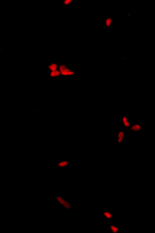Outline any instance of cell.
<instances>
[{
  "mask_svg": "<svg viewBox=\"0 0 155 233\" xmlns=\"http://www.w3.org/2000/svg\"><path fill=\"white\" fill-rule=\"evenodd\" d=\"M56 200L58 202L59 204L61 205L62 207L65 209V210L71 211L72 210L71 203L69 202L64 197L57 196L56 198Z\"/></svg>",
  "mask_w": 155,
  "mask_h": 233,
  "instance_id": "obj_1",
  "label": "cell"
},
{
  "mask_svg": "<svg viewBox=\"0 0 155 233\" xmlns=\"http://www.w3.org/2000/svg\"><path fill=\"white\" fill-rule=\"evenodd\" d=\"M109 229L112 233H118L120 232V228L115 224H109Z\"/></svg>",
  "mask_w": 155,
  "mask_h": 233,
  "instance_id": "obj_2",
  "label": "cell"
},
{
  "mask_svg": "<svg viewBox=\"0 0 155 233\" xmlns=\"http://www.w3.org/2000/svg\"><path fill=\"white\" fill-rule=\"evenodd\" d=\"M102 217L107 221H112V215L111 211L102 212Z\"/></svg>",
  "mask_w": 155,
  "mask_h": 233,
  "instance_id": "obj_3",
  "label": "cell"
},
{
  "mask_svg": "<svg viewBox=\"0 0 155 233\" xmlns=\"http://www.w3.org/2000/svg\"><path fill=\"white\" fill-rule=\"evenodd\" d=\"M121 122L122 124L125 127L128 128L130 127V123L129 119L127 116H124L122 117Z\"/></svg>",
  "mask_w": 155,
  "mask_h": 233,
  "instance_id": "obj_4",
  "label": "cell"
},
{
  "mask_svg": "<svg viewBox=\"0 0 155 233\" xmlns=\"http://www.w3.org/2000/svg\"><path fill=\"white\" fill-rule=\"evenodd\" d=\"M69 163L68 161L66 159L58 162L57 165L59 168H66L68 167L69 165Z\"/></svg>",
  "mask_w": 155,
  "mask_h": 233,
  "instance_id": "obj_5",
  "label": "cell"
},
{
  "mask_svg": "<svg viewBox=\"0 0 155 233\" xmlns=\"http://www.w3.org/2000/svg\"><path fill=\"white\" fill-rule=\"evenodd\" d=\"M59 66L57 63H52L48 66V68L51 72L54 71L58 69Z\"/></svg>",
  "mask_w": 155,
  "mask_h": 233,
  "instance_id": "obj_6",
  "label": "cell"
},
{
  "mask_svg": "<svg viewBox=\"0 0 155 233\" xmlns=\"http://www.w3.org/2000/svg\"><path fill=\"white\" fill-rule=\"evenodd\" d=\"M75 72L70 69V68H67L63 72L61 73V75L65 76H73L75 74Z\"/></svg>",
  "mask_w": 155,
  "mask_h": 233,
  "instance_id": "obj_7",
  "label": "cell"
},
{
  "mask_svg": "<svg viewBox=\"0 0 155 233\" xmlns=\"http://www.w3.org/2000/svg\"><path fill=\"white\" fill-rule=\"evenodd\" d=\"M124 132L123 131H119L118 132V142L119 143H122L124 139Z\"/></svg>",
  "mask_w": 155,
  "mask_h": 233,
  "instance_id": "obj_8",
  "label": "cell"
},
{
  "mask_svg": "<svg viewBox=\"0 0 155 233\" xmlns=\"http://www.w3.org/2000/svg\"><path fill=\"white\" fill-rule=\"evenodd\" d=\"M131 130L134 131H138L141 130L142 127L140 125L135 124L132 125L130 128Z\"/></svg>",
  "mask_w": 155,
  "mask_h": 233,
  "instance_id": "obj_9",
  "label": "cell"
},
{
  "mask_svg": "<svg viewBox=\"0 0 155 233\" xmlns=\"http://www.w3.org/2000/svg\"><path fill=\"white\" fill-rule=\"evenodd\" d=\"M61 75V72L58 70H56V71L50 72V76L52 77H58V76H60Z\"/></svg>",
  "mask_w": 155,
  "mask_h": 233,
  "instance_id": "obj_10",
  "label": "cell"
},
{
  "mask_svg": "<svg viewBox=\"0 0 155 233\" xmlns=\"http://www.w3.org/2000/svg\"><path fill=\"white\" fill-rule=\"evenodd\" d=\"M112 19L111 18H107L106 20V26L108 27H109L112 24Z\"/></svg>",
  "mask_w": 155,
  "mask_h": 233,
  "instance_id": "obj_11",
  "label": "cell"
},
{
  "mask_svg": "<svg viewBox=\"0 0 155 233\" xmlns=\"http://www.w3.org/2000/svg\"><path fill=\"white\" fill-rule=\"evenodd\" d=\"M72 2L71 0H65L63 1V4L65 6H68L71 4Z\"/></svg>",
  "mask_w": 155,
  "mask_h": 233,
  "instance_id": "obj_12",
  "label": "cell"
}]
</instances>
